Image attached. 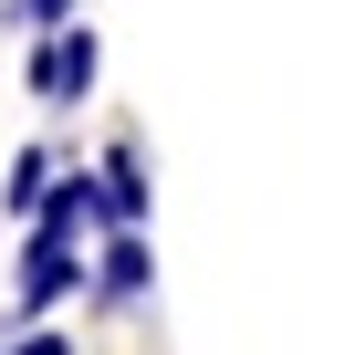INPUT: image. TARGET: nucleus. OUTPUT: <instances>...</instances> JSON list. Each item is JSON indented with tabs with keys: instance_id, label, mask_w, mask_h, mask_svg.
Segmentation results:
<instances>
[{
	"instance_id": "5",
	"label": "nucleus",
	"mask_w": 355,
	"mask_h": 355,
	"mask_svg": "<svg viewBox=\"0 0 355 355\" xmlns=\"http://www.w3.org/2000/svg\"><path fill=\"white\" fill-rule=\"evenodd\" d=\"M11 21H21V32H63V21H73V0H11Z\"/></svg>"
},
{
	"instance_id": "4",
	"label": "nucleus",
	"mask_w": 355,
	"mask_h": 355,
	"mask_svg": "<svg viewBox=\"0 0 355 355\" xmlns=\"http://www.w3.org/2000/svg\"><path fill=\"white\" fill-rule=\"evenodd\" d=\"M94 178H105V230H146V157H136V136H115Z\"/></svg>"
},
{
	"instance_id": "1",
	"label": "nucleus",
	"mask_w": 355,
	"mask_h": 355,
	"mask_svg": "<svg viewBox=\"0 0 355 355\" xmlns=\"http://www.w3.org/2000/svg\"><path fill=\"white\" fill-rule=\"evenodd\" d=\"M84 293H94V272H84V241L32 220V241H21V313L42 324L53 303H84Z\"/></svg>"
},
{
	"instance_id": "3",
	"label": "nucleus",
	"mask_w": 355,
	"mask_h": 355,
	"mask_svg": "<svg viewBox=\"0 0 355 355\" xmlns=\"http://www.w3.org/2000/svg\"><path fill=\"white\" fill-rule=\"evenodd\" d=\"M157 293V251H146V230H105V261H94V303L105 313H136Z\"/></svg>"
},
{
	"instance_id": "2",
	"label": "nucleus",
	"mask_w": 355,
	"mask_h": 355,
	"mask_svg": "<svg viewBox=\"0 0 355 355\" xmlns=\"http://www.w3.org/2000/svg\"><path fill=\"white\" fill-rule=\"evenodd\" d=\"M94 63H105V42H94L84 21H63V32H42V53H32V94H42V105H84V94H94Z\"/></svg>"
}]
</instances>
